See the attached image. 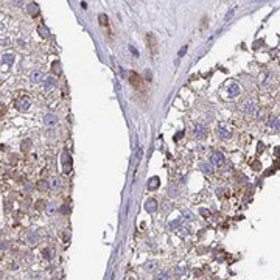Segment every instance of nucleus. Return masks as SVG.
<instances>
[{"mask_svg": "<svg viewBox=\"0 0 280 280\" xmlns=\"http://www.w3.org/2000/svg\"><path fill=\"white\" fill-rule=\"evenodd\" d=\"M129 83H131V86H134L136 89H139V87L142 86V78H140L136 72H131V75H129Z\"/></svg>", "mask_w": 280, "mask_h": 280, "instance_id": "obj_9", "label": "nucleus"}, {"mask_svg": "<svg viewBox=\"0 0 280 280\" xmlns=\"http://www.w3.org/2000/svg\"><path fill=\"white\" fill-rule=\"evenodd\" d=\"M182 213H184V216H185L187 220H193V218H195V216H193V213H190L188 210H184Z\"/></svg>", "mask_w": 280, "mask_h": 280, "instance_id": "obj_29", "label": "nucleus"}, {"mask_svg": "<svg viewBox=\"0 0 280 280\" xmlns=\"http://www.w3.org/2000/svg\"><path fill=\"white\" fill-rule=\"evenodd\" d=\"M2 61H3V64L8 65V67H11V65L14 64V56H12L11 53H6V55H3V59Z\"/></svg>", "mask_w": 280, "mask_h": 280, "instance_id": "obj_15", "label": "nucleus"}, {"mask_svg": "<svg viewBox=\"0 0 280 280\" xmlns=\"http://www.w3.org/2000/svg\"><path fill=\"white\" fill-rule=\"evenodd\" d=\"M182 136H184V132L181 131V132H178V134H176V139H179V137H182Z\"/></svg>", "mask_w": 280, "mask_h": 280, "instance_id": "obj_36", "label": "nucleus"}, {"mask_svg": "<svg viewBox=\"0 0 280 280\" xmlns=\"http://www.w3.org/2000/svg\"><path fill=\"white\" fill-rule=\"evenodd\" d=\"M268 128L272 132H278L280 131V117H272L268 122Z\"/></svg>", "mask_w": 280, "mask_h": 280, "instance_id": "obj_7", "label": "nucleus"}, {"mask_svg": "<svg viewBox=\"0 0 280 280\" xmlns=\"http://www.w3.org/2000/svg\"><path fill=\"white\" fill-rule=\"evenodd\" d=\"M192 134H193V137L195 139H204L206 136H207V128L202 125V123H195L193 125V131H192Z\"/></svg>", "mask_w": 280, "mask_h": 280, "instance_id": "obj_2", "label": "nucleus"}, {"mask_svg": "<svg viewBox=\"0 0 280 280\" xmlns=\"http://www.w3.org/2000/svg\"><path fill=\"white\" fill-rule=\"evenodd\" d=\"M185 53H187V47H184L182 50H179V55H178V56L181 58V56H184V55H185Z\"/></svg>", "mask_w": 280, "mask_h": 280, "instance_id": "obj_31", "label": "nucleus"}, {"mask_svg": "<svg viewBox=\"0 0 280 280\" xmlns=\"http://www.w3.org/2000/svg\"><path fill=\"white\" fill-rule=\"evenodd\" d=\"M31 106V103H30V98L28 97H20L17 101H16V108L19 109V111H26Z\"/></svg>", "mask_w": 280, "mask_h": 280, "instance_id": "obj_4", "label": "nucleus"}, {"mask_svg": "<svg viewBox=\"0 0 280 280\" xmlns=\"http://www.w3.org/2000/svg\"><path fill=\"white\" fill-rule=\"evenodd\" d=\"M37 187H39V190H47V188H48V184H47L45 181H39Z\"/></svg>", "mask_w": 280, "mask_h": 280, "instance_id": "obj_27", "label": "nucleus"}, {"mask_svg": "<svg viewBox=\"0 0 280 280\" xmlns=\"http://www.w3.org/2000/svg\"><path fill=\"white\" fill-rule=\"evenodd\" d=\"M59 67H61V65H59V62H58V61H55V62L51 64V69H53V72H56V73H59V72H61V69H59Z\"/></svg>", "mask_w": 280, "mask_h": 280, "instance_id": "obj_26", "label": "nucleus"}, {"mask_svg": "<svg viewBox=\"0 0 280 280\" xmlns=\"http://www.w3.org/2000/svg\"><path fill=\"white\" fill-rule=\"evenodd\" d=\"M55 84H56V79L53 78V76H48L45 81H44V89L45 90H50L51 87H55Z\"/></svg>", "mask_w": 280, "mask_h": 280, "instance_id": "obj_13", "label": "nucleus"}, {"mask_svg": "<svg viewBox=\"0 0 280 280\" xmlns=\"http://www.w3.org/2000/svg\"><path fill=\"white\" fill-rule=\"evenodd\" d=\"M148 41H150L151 51H153V53H156V51H157V45H156V41H154V36H153V34H148Z\"/></svg>", "mask_w": 280, "mask_h": 280, "instance_id": "obj_19", "label": "nucleus"}, {"mask_svg": "<svg viewBox=\"0 0 280 280\" xmlns=\"http://www.w3.org/2000/svg\"><path fill=\"white\" fill-rule=\"evenodd\" d=\"M51 187H53V188H59V187H61V181L58 178H53L51 179Z\"/></svg>", "mask_w": 280, "mask_h": 280, "instance_id": "obj_24", "label": "nucleus"}, {"mask_svg": "<svg viewBox=\"0 0 280 280\" xmlns=\"http://www.w3.org/2000/svg\"><path fill=\"white\" fill-rule=\"evenodd\" d=\"M26 9H28V12H30V14H33V16H34V14H37V12H39V6H37L36 3H30V5H28V8H26Z\"/></svg>", "mask_w": 280, "mask_h": 280, "instance_id": "obj_20", "label": "nucleus"}, {"mask_svg": "<svg viewBox=\"0 0 280 280\" xmlns=\"http://www.w3.org/2000/svg\"><path fill=\"white\" fill-rule=\"evenodd\" d=\"M159 184H161V182H159V178H151L148 181V188L150 190H154V188H157V187H159Z\"/></svg>", "mask_w": 280, "mask_h": 280, "instance_id": "obj_16", "label": "nucleus"}, {"mask_svg": "<svg viewBox=\"0 0 280 280\" xmlns=\"http://www.w3.org/2000/svg\"><path fill=\"white\" fill-rule=\"evenodd\" d=\"M167 195H168L170 198H176V196L179 195V190H178V187H176V185H170L168 188H167Z\"/></svg>", "mask_w": 280, "mask_h": 280, "instance_id": "obj_14", "label": "nucleus"}, {"mask_svg": "<svg viewBox=\"0 0 280 280\" xmlns=\"http://www.w3.org/2000/svg\"><path fill=\"white\" fill-rule=\"evenodd\" d=\"M241 111H243V114H246V115H254V114H257V103H255V100L247 98V100L241 104Z\"/></svg>", "mask_w": 280, "mask_h": 280, "instance_id": "obj_1", "label": "nucleus"}, {"mask_svg": "<svg viewBox=\"0 0 280 280\" xmlns=\"http://www.w3.org/2000/svg\"><path fill=\"white\" fill-rule=\"evenodd\" d=\"M25 190H26V192L33 190V185H31V184H26V185H25Z\"/></svg>", "mask_w": 280, "mask_h": 280, "instance_id": "obj_33", "label": "nucleus"}, {"mask_svg": "<svg viewBox=\"0 0 280 280\" xmlns=\"http://www.w3.org/2000/svg\"><path fill=\"white\" fill-rule=\"evenodd\" d=\"M62 164H64V173H69L72 170V157L67 151H64L62 154Z\"/></svg>", "mask_w": 280, "mask_h": 280, "instance_id": "obj_5", "label": "nucleus"}, {"mask_svg": "<svg viewBox=\"0 0 280 280\" xmlns=\"http://www.w3.org/2000/svg\"><path fill=\"white\" fill-rule=\"evenodd\" d=\"M42 254H45V257H47V258H50V257H51V255H50V251H48V249H44V251H42Z\"/></svg>", "mask_w": 280, "mask_h": 280, "instance_id": "obj_32", "label": "nucleus"}, {"mask_svg": "<svg viewBox=\"0 0 280 280\" xmlns=\"http://www.w3.org/2000/svg\"><path fill=\"white\" fill-rule=\"evenodd\" d=\"M156 280H170V274L167 271H161L156 274Z\"/></svg>", "mask_w": 280, "mask_h": 280, "instance_id": "obj_17", "label": "nucleus"}, {"mask_svg": "<svg viewBox=\"0 0 280 280\" xmlns=\"http://www.w3.org/2000/svg\"><path fill=\"white\" fill-rule=\"evenodd\" d=\"M30 81L34 83V84L44 81V73H42L41 70H33V72L30 73Z\"/></svg>", "mask_w": 280, "mask_h": 280, "instance_id": "obj_6", "label": "nucleus"}, {"mask_svg": "<svg viewBox=\"0 0 280 280\" xmlns=\"http://www.w3.org/2000/svg\"><path fill=\"white\" fill-rule=\"evenodd\" d=\"M184 272H185V269H181V268L176 269V274H184Z\"/></svg>", "mask_w": 280, "mask_h": 280, "instance_id": "obj_35", "label": "nucleus"}, {"mask_svg": "<svg viewBox=\"0 0 280 280\" xmlns=\"http://www.w3.org/2000/svg\"><path fill=\"white\" fill-rule=\"evenodd\" d=\"M44 125L45 126H56L58 125V117L55 114H47L44 117Z\"/></svg>", "mask_w": 280, "mask_h": 280, "instance_id": "obj_10", "label": "nucleus"}, {"mask_svg": "<svg viewBox=\"0 0 280 280\" xmlns=\"http://www.w3.org/2000/svg\"><path fill=\"white\" fill-rule=\"evenodd\" d=\"M100 23L101 25H108V16H104V14H100Z\"/></svg>", "mask_w": 280, "mask_h": 280, "instance_id": "obj_28", "label": "nucleus"}, {"mask_svg": "<svg viewBox=\"0 0 280 280\" xmlns=\"http://www.w3.org/2000/svg\"><path fill=\"white\" fill-rule=\"evenodd\" d=\"M129 48H131V51H132V53H134V55H136V56H139V51H137V50H136L134 47H132V45H131Z\"/></svg>", "mask_w": 280, "mask_h": 280, "instance_id": "obj_34", "label": "nucleus"}, {"mask_svg": "<svg viewBox=\"0 0 280 280\" xmlns=\"http://www.w3.org/2000/svg\"><path fill=\"white\" fill-rule=\"evenodd\" d=\"M227 92H229V97H230V98H235V97H238L240 93H241V90H240V86H238L237 83H230L229 87H227Z\"/></svg>", "mask_w": 280, "mask_h": 280, "instance_id": "obj_8", "label": "nucleus"}, {"mask_svg": "<svg viewBox=\"0 0 280 280\" xmlns=\"http://www.w3.org/2000/svg\"><path fill=\"white\" fill-rule=\"evenodd\" d=\"M28 241H30V244H36L37 243V233L36 232H30L28 233Z\"/></svg>", "mask_w": 280, "mask_h": 280, "instance_id": "obj_22", "label": "nucleus"}, {"mask_svg": "<svg viewBox=\"0 0 280 280\" xmlns=\"http://www.w3.org/2000/svg\"><path fill=\"white\" fill-rule=\"evenodd\" d=\"M143 268H145V271H146V272H151V271L156 268V261H148V263H145V264H143Z\"/></svg>", "mask_w": 280, "mask_h": 280, "instance_id": "obj_21", "label": "nucleus"}, {"mask_svg": "<svg viewBox=\"0 0 280 280\" xmlns=\"http://www.w3.org/2000/svg\"><path fill=\"white\" fill-rule=\"evenodd\" d=\"M201 170H202L204 173H207V175H212V173H213L212 165H210V164H207V162H202V164H201Z\"/></svg>", "mask_w": 280, "mask_h": 280, "instance_id": "obj_18", "label": "nucleus"}, {"mask_svg": "<svg viewBox=\"0 0 280 280\" xmlns=\"http://www.w3.org/2000/svg\"><path fill=\"white\" fill-rule=\"evenodd\" d=\"M156 209H157V201L156 199H148V201H146V204H145V210L148 212V213H154L156 212Z\"/></svg>", "mask_w": 280, "mask_h": 280, "instance_id": "obj_12", "label": "nucleus"}, {"mask_svg": "<svg viewBox=\"0 0 280 280\" xmlns=\"http://www.w3.org/2000/svg\"><path fill=\"white\" fill-rule=\"evenodd\" d=\"M257 120H264V111H258V114H257Z\"/></svg>", "mask_w": 280, "mask_h": 280, "instance_id": "obj_30", "label": "nucleus"}, {"mask_svg": "<svg viewBox=\"0 0 280 280\" xmlns=\"http://www.w3.org/2000/svg\"><path fill=\"white\" fill-rule=\"evenodd\" d=\"M210 164L215 165V167H221V165L224 164V156H223L220 151L212 153V156H210Z\"/></svg>", "mask_w": 280, "mask_h": 280, "instance_id": "obj_3", "label": "nucleus"}, {"mask_svg": "<svg viewBox=\"0 0 280 280\" xmlns=\"http://www.w3.org/2000/svg\"><path fill=\"white\" fill-rule=\"evenodd\" d=\"M39 34H41L42 37H48V36H50L48 30L45 28V26H42V25H41V26H39Z\"/></svg>", "mask_w": 280, "mask_h": 280, "instance_id": "obj_23", "label": "nucleus"}, {"mask_svg": "<svg viewBox=\"0 0 280 280\" xmlns=\"http://www.w3.org/2000/svg\"><path fill=\"white\" fill-rule=\"evenodd\" d=\"M55 210H56V206H55V204H53V202L48 204V207H47V213H48V215H53V213H55Z\"/></svg>", "mask_w": 280, "mask_h": 280, "instance_id": "obj_25", "label": "nucleus"}, {"mask_svg": "<svg viewBox=\"0 0 280 280\" xmlns=\"http://www.w3.org/2000/svg\"><path fill=\"white\" fill-rule=\"evenodd\" d=\"M216 136L220 137V139H223V140H227V139H230L232 137V132L229 131V129H226V128H216Z\"/></svg>", "mask_w": 280, "mask_h": 280, "instance_id": "obj_11", "label": "nucleus"}]
</instances>
